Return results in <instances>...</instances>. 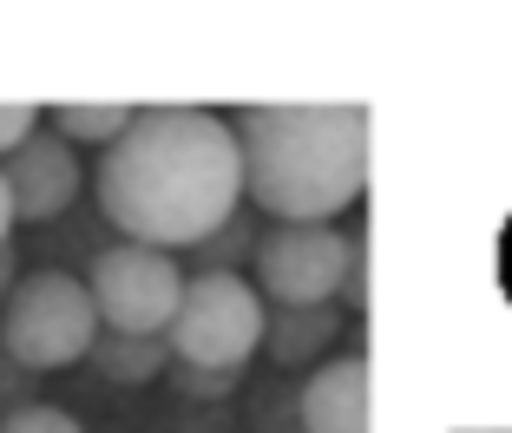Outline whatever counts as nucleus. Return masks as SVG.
Here are the masks:
<instances>
[{
    "label": "nucleus",
    "instance_id": "obj_5",
    "mask_svg": "<svg viewBox=\"0 0 512 433\" xmlns=\"http://www.w3.org/2000/svg\"><path fill=\"white\" fill-rule=\"evenodd\" d=\"M92 309L99 329L112 335H165L171 315L184 302V269L171 250H145V243H112L92 256Z\"/></svg>",
    "mask_w": 512,
    "mask_h": 433
},
{
    "label": "nucleus",
    "instance_id": "obj_17",
    "mask_svg": "<svg viewBox=\"0 0 512 433\" xmlns=\"http://www.w3.org/2000/svg\"><path fill=\"white\" fill-rule=\"evenodd\" d=\"M473 433H512V427H473Z\"/></svg>",
    "mask_w": 512,
    "mask_h": 433
},
{
    "label": "nucleus",
    "instance_id": "obj_1",
    "mask_svg": "<svg viewBox=\"0 0 512 433\" xmlns=\"http://www.w3.org/2000/svg\"><path fill=\"white\" fill-rule=\"evenodd\" d=\"M99 210L145 250L211 243L237 217L243 158L230 119L204 105H145L92 171Z\"/></svg>",
    "mask_w": 512,
    "mask_h": 433
},
{
    "label": "nucleus",
    "instance_id": "obj_11",
    "mask_svg": "<svg viewBox=\"0 0 512 433\" xmlns=\"http://www.w3.org/2000/svg\"><path fill=\"white\" fill-rule=\"evenodd\" d=\"M132 125V105H53V138L66 145H112Z\"/></svg>",
    "mask_w": 512,
    "mask_h": 433
},
{
    "label": "nucleus",
    "instance_id": "obj_10",
    "mask_svg": "<svg viewBox=\"0 0 512 433\" xmlns=\"http://www.w3.org/2000/svg\"><path fill=\"white\" fill-rule=\"evenodd\" d=\"M165 361H171V348L158 342V335H112V329H99V342H92V368L106 374V381H151Z\"/></svg>",
    "mask_w": 512,
    "mask_h": 433
},
{
    "label": "nucleus",
    "instance_id": "obj_2",
    "mask_svg": "<svg viewBox=\"0 0 512 433\" xmlns=\"http://www.w3.org/2000/svg\"><path fill=\"white\" fill-rule=\"evenodd\" d=\"M243 191L276 224H329L368 191V105H243Z\"/></svg>",
    "mask_w": 512,
    "mask_h": 433
},
{
    "label": "nucleus",
    "instance_id": "obj_3",
    "mask_svg": "<svg viewBox=\"0 0 512 433\" xmlns=\"http://www.w3.org/2000/svg\"><path fill=\"white\" fill-rule=\"evenodd\" d=\"M263 322H270V302L256 296L250 276H237V269H197V276H184V302L165 329V348L178 368L237 374L263 348Z\"/></svg>",
    "mask_w": 512,
    "mask_h": 433
},
{
    "label": "nucleus",
    "instance_id": "obj_13",
    "mask_svg": "<svg viewBox=\"0 0 512 433\" xmlns=\"http://www.w3.org/2000/svg\"><path fill=\"white\" fill-rule=\"evenodd\" d=\"M27 132H40V112H33L27 99H0V158H7Z\"/></svg>",
    "mask_w": 512,
    "mask_h": 433
},
{
    "label": "nucleus",
    "instance_id": "obj_4",
    "mask_svg": "<svg viewBox=\"0 0 512 433\" xmlns=\"http://www.w3.org/2000/svg\"><path fill=\"white\" fill-rule=\"evenodd\" d=\"M92 342H99L92 289L66 269H27L0 302V355L14 368H33V374L73 368V361L92 355Z\"/></svg>",
    "mask_w": 512,
    "mask_h": 433
},
{
    "label": "nucleus",
    "instance_id": "obj_12",
    "mask_svg": "<svg viewBox=\"0 0 512 433\" xmlns=\"http://www.w3.org/2000/svg\"><path fill=\"white\" fill-rule=\"evenodd\" d=\"M0 433H86L66 407H46V401H27L14 414H0Z\"/></svg>",
    "mask_w": 512,
    "mask_h": 433
},
{
    "label": "nucleus",
    "instance_id": "obj_14",
    "mask_svg": "<svg viewBox=\"0 0 512 433\" xmlns=\"http://www.w3.org/2000/svg\"><path fill=\"white\" fill-rule=\"evenodd\" d=\"M342 302H355V309H368V243H362V237H355V263H348Z\"/></svg>",
    "mask_w": 512,
    "mask_h": 433
},
{
    "label": "nucleus",
    "instance_id": "obj_9",
    "mask_svg": "<svg viewBox=\"0 0 512 433\" xmlns=\"http://www.w3.org/2000/svg\"><path fill=\"white\" fill-rule=\"evenodd\" d=\"M335 329H342V309H335V302H322V309H270L263 348H270V361H283V368H302V361H316L322 348L335 342Z\"/></svg>",
    "mask_w": 512,
    "mask_h": 433
},
{
    "label": "nucleus",
    "instance_id": "obj_8",
    "mask_svg": "<svg viewBox=\"0 0 512 433\" xmlns=\"http://www.w3.org/2000/svg\"><path fill=\"white\" fill-rule=\"evenodd\" d=\"M309 433H368V355H335L302 388Z\"/></svg>",
    "mask_w": 512,
    "mask_h": 433
},
{
    "label": "nucleus",
    "instance_id": "obj_6",
    "mask_svg": "<svg viewBox=\"0 0 512 433\" xmlns=\"http://www.w3.org/2000/svg\"><path fill=\"white\" fill-rule=\"evenodd\" d=\"M355 243L335 224H276L256 243V296L270 309H322L342 296Z\"/></svg>",
    "mask_w": 512,
    "mask_h": 433
},
{
    "label": "nucleus",
    "instance_id": "obj_15",
    "mask_svg": "<svg viewBox=\"0 0 512 433\" xmlns=\"http://www.w3.org/2000/svg\"><path fill=\"white\" fill-rule=\"evenodd\" d=\"M14 283H20V263H14V243H7V250H0V302H7Z\"/></svg>",
    "mask_w": 512,
    "mask_h": 433
},
{
    "label": "nucleus",
    "instance_id": "obj_16",
    "mask_svg": "<svg viewBox=\"0 0 512 433\" xmlns=\"http://www.w3.org/2000/svg\"><path fill=\"white\" fill-rule=\"evenodd\" d=\"M7 237H14V197H7V178H0V250H7Z\"/></svg>",
    "mask_w": 512,
    "mask_h": 433
},
{
    "label": "nucleus",
    "instance_id": "obj_7",
    "mask_svg": "<svg viewBox=\"0 0 512 433\" xmlns=\"http://www.w3.org/2000/svg\"><path fill=\"white\" fill-rule=\"evenodd\" d=\"M0 178L14 197V224H53L66 204L79 197L86 171H79V151L53 132H27L7 158H0Z\"/></svg>",
    "mask_w": 512,
    "mask_h": 433
}]
</instances>
